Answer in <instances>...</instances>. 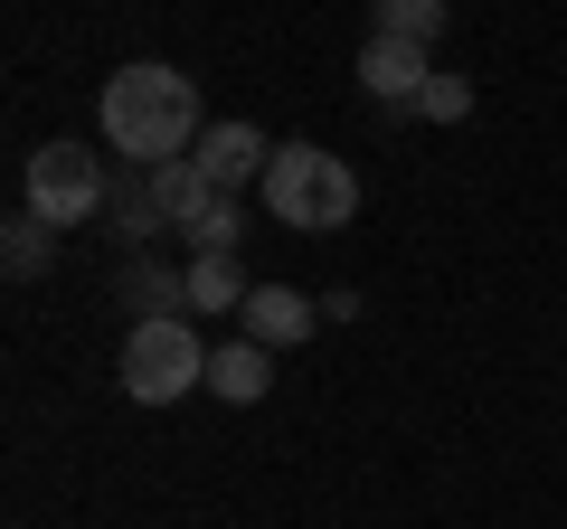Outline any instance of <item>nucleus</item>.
Listing matches in <instances>:
<instances>
[{"label":"nucleus","instance_id":"f257e3e1","mask_svg":"<svg viewBox=\"0 0 567 529\" xmlns=\"http://www.w3.org/2000/svg\"><path fill=\"white\" fill-rule=\"evenodd\" d=\"M95 123H104L114 152H133L142 170H162V162H181V152H199V85H189L181 66H162V58H133V66L104 76Z\"/></svg>","mask_w":567,"mask_h":529},{"label":"nucleus","instance_id":"f03ea898","mask_svg":"<svg viewBox=\"0 0 567 529\" xmlns=\"http://www.w3.org/2000/svg\"><path fill=\"white\" fill-rule=\"evenodd\" d=\"M256 189L275 208V227H303V237H331V227L360 218V170L341 152H322V143H275V162H265Z\"/></svg>","mask_w":567,"mask_h":529},{"label":"nucleus","instance_id":"7ed1b4c3","mask_svg":"<svg viewBox=\"0 0 567 529\" xmlns=\"http://www.w3.org/2000/svg\"><path fill=\"white\" fill-rule=\"evenodd\" d=\"M208 360H218V350H199L189 312L133 322L123 331V397H133V407H181L189 387H208Z\"/></svg>","mask_w":567,"mask_h":529},{"label":"nucleus","instance_id":"20e7f679","mask_svg":"<svg viewBox=\"0 0 567 529\" xmlns=\"http://www.w3.org/2000/svg\"><path fill=\"white\" fill-rule=\"evenodd\" d=\"M20 189H29L20 208H39L48 227H85L104 208V162H95V152H76V143H39V152H29V170H20Z\"/></svg>","mask_w":567,"mask_h":529},{"label":"nucleus","instance_id":"39448f33","mask_svg":"<svg viewBox=\"0 0 567 529\" xmlns=\"http://www.w3.org/2000/svg\"><path fill=\"white\" fill-rule=\"evenodd\" d=\"M237 322H246V341L256 350H303L312 331H322V293H293V284H256L237 303Z\"/></svg>","mask_w":567,"mask_h":529},{"label":"nucleus","instance_id":"423d86ee","mask_svg":"<svg viewBox=\"0 0 567 529\" xmlns=\"http://www.w3.org/2000/svg\"><path fill=\"white\" fill-rule=\"evenodd\" d=\"M425 85H435V48H406V39H369V48H360V95L416 114Z\"/></svg>","mask_w":567,"mask_h":529},{"label":"nucleus","instance_id":"0eeeda50","mask_svg":"<svg viewBox=\"0 0 567 529\" xmlns=\"http://www.w3.org/2000/svg\"><path fill=\"white\" fill-rule=\"evenodd\" d=\"M189 162L208 170V189H227V199H237V189H256V180H265V162H275V143H265L256 123H208Z\"/></svg>","mask_w":567,"mask_h":529},{"label":"nucleus","instance_id":"6e6552de","mask_svg":"<svg viewBox=\"0 0 567 529\" xmlns=\"http://www.w3.org/2000/svg\"><path fill=\"white\" fill-rule=\"evenodd\" d=\"M142 189H152V208H162V227H199V218H208V199H218V189H208V170L189 162V152H181V162H162Z\"/></svg>","mask_w":567,"mask_h":529},{"label":"nucleus","instance_id":"1a4fd4ad","mask_svg":"<svg viewBox=\"0 0 567 529\" xmlns=\"http://www.w3.org/2000/svg\"><path fill=\"white\" fill-rule=\"evenodd\" d=\"M265 387H275V350H256V341H227L218 360H208V397H227V407H256Z\"/></svg>","mask_w":567,"mask_h":529},{"label":"nucleus","instance_id":"9d476101","mask_svg":"<svg viewBox=\"0 0 567 529\" xmlns=\"http://www.w3.org/2000/svg\"><path fill=\"white\" fill-rule=\"evenodd\" d=\"M369 39L435 48V39H445V0H369Z\"/></svg>","mask_w":567,"mask_h":529},{"label":"nucleus","instance_id":"9b49d317","mask_svg":"<svg viewBox=\"0 0 567 529\" xmlns=\"http://www.w3.org/2000/svg\"><path fill=\"white\" fill-rule=\"evenodd\" d=\"M123 303H142V322H162V312H189V274H162L152 256L123 264Z\"/></svg>","mask_w":567,"mask_h":529},{"label":"nucleus","instance_id":"f8f14e48","mask_svg":"<svg viewBox=\"0 0 567 529\" xmlns=\"http://www.w3.org/2000/svg\"><path fill=\"white\" fill-rule=\"evenodd\" d=\"M48 246H58V227H48L39 208H20V218H10V237H0V264H10V284H39V274H48Z\"/></svg>","mask_w":567,"mask_h":529},{"label":"nucleus","instance_id":"ddd939ff","mask_svg":"<svg viewBox=\"0 0 567 529\" xmlns=\"http://www.w3.org/2000/svg\"><path fill=\"white\" fill-rule=\"evenodd\" d=\"M181 274H189V303H199V312H237L246 293H256V284L237 274V256H189Z\"/></svg>","mask_w":567,"mask_h":529},{"label":"nucleus","instance_id":"4468645a","mask_svg":"<svg viewBox=\"0 0 567 529\" xmlns=\"http://www.w3.org/2000/svg\"><path fill=\"white\" fill-rule=\"evenodd\" d=\"M416 114H425V123H464V114H473V76H435V85L416 95Z\"/></svg>","mask_w":567,"mask_h":529},{"label":"nucleus","instance_id":"2eb2a0df","mask_svg":"<svg viewBox=\"0 0 567 529\" xmlns=\"http://www.w3.org/2000/svg\"><path fill=\"white\" fill-rule=\"evenodd\" d=\"M360 312H369V303H360V284H341V293H322V322H360Z\"/></svg>","mask_w":567,"mask_h":529}]
</instances>
